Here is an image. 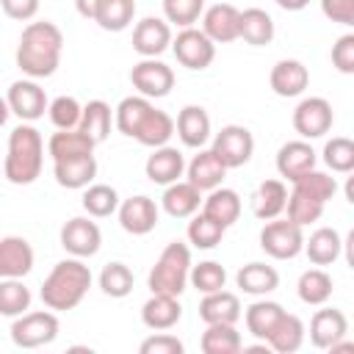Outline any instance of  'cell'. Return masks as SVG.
<instances>
[{"label": "cell", "instance_id": "obj_27", "mask_svg": "<svg viewBox=\"0 0 354 354\" xmlns=\"http://www.w3.org/2000/svg\"><path fill=\"white\" fill-rule=\"evenodd\" d=\"M199 318L205 324H238L241 321V299L232 290H213L202 293Z\"/></svg>", "mask_w": 354, "mask_h": 354}, {"label": "cell", "instance_id": "obj_41", "mask_svg": "<svg viewBox=\"0 0 354 354\" xmlns=\"http://www.w3.org/2000/svg\"><path fill=\"white\" fill-rule=\"evenodd\" d=\"M149 111H152V102H149L147 97H141V94H133V97H124V100L116 105L113 122H116V127H119L122 136L136 138V133H138V127H141V122H144V116H147Z\"/></svg>", "mask_w": 354, "mask_h": 354}, {"label": "cell", "instance_id": "obj_29", "mask_svg": "<svg viewBox=\"0 0 354 354\" xmlns=\"http://www.w3.org/2000/svg\"><path fill=\"white\" fill-rule=\"evenodd\" d=\"M343 238L335 227H318L315 232H310V238H304V254L313 266H332L340 252H343Z\"/></svg>", "mask_w": 354, "mask_h": 354}, {"label": "cell", "instance_id": "obj_12", "mask_svg": "<svg viewBox=\"0 0 354 354\" xmlns=\"http://www.w3.org/2000/svg\"><path fill=\"white\" fill-rule=\"evenodd\" d=\"M6 102H8V111L14 116H19L22 122H36L44 116L50 100L44 94V88L33 80V77H22V80H14L8 86V94H6Z\"/></svg>", "mask_w": 354, "mask_h": 354}, {"label": "cell", "instance_id": "obj_35", "mask_svg": "<svg viewBox=\"0 0 354 354\" xmlns=\"http://www.w3.org/2000/svg\"><path fill=\"white\" fill-rule=\"evenodd\" d=\"M111 122H113V111L105 100H88L83 105V113H80V122H77V130L86 133L94 144H102L111 133Z\"/></svg>", "mask_w": 354, "mask_h": 354}, {"label": "cell", "instance_id": "obj_11", "mask_svg": "<svg viewBox=\"0 0 354 354\" xmlns=\"http://www.w3.org/2000/svg\"><path fill=\"white\" fill-rule=\"evenodd\" d=\"M332 122H335V113H332L329 100H324V97H304L293 108V130L304 141L326 136L332 130Z\"/></svg>", "mask_w": 354, "mask_h": 354}, {"label": "cell", "instance_id": "obj_34", "mask_svg": "<svg viewBox=\"0 0 354 354\" xmlns=\"http://www.w3.org/2000/svg\"><path fill=\"white\" fill-rule=\"evenodd\" d=\"M202 213H207L210 218H216L224 227H232L238 221V216H241V196H238V191L224 188V185L207 191V199H202Z\"/></svg>", "mask_w": 354, "mask_h": 354}, {"label": "cell", "instance_id": "obj_33", "mask_svg": "<svg viewBox=\"0 0 354 354\" xmlns=\"http://www.w3.org/2000/svg\"><path fill=\"white\" fill-rule=\"evenodd\" d=\"M282 313H285V307H282L279 301L257 299V301H252V304L246 307V313H241V315H243V321H246L249 335L266 343V337L271 335V329H274V324L279 321Z\"/></svg>", "mask_w": 354, "mask_h": 354}, {"label": "cell", "instance_id": "obj_52", "mask_svg": "<svg viewBox=\"0 0 354 354\" xmlns=\"http://www.w3.org/2000/svg\"><path fill=\"white\" fill-rule=\"evenodd\" d=\"M321 11L329 22L354 25V0H321Z\"/></svg>", "mask_w": 354, "mask_h": 354}, {"label": "cell", "instance_id": "obj_26", "mask_svg": "<svg viewBox=\"0 0 354 354\" xmlns=\"http://www.w3.org/2000/svg\"><path fill=\"white\" fill-rule=\"evenodd\" d=\"M202 205V191L196 185H191L188 180H174L166 185L163 196H160V207L171 216V218H191Z\"/></svg>", "mask_w": 354, "mask_h": 354}, {"label": "cell", "instance_id": "obj_7", "mask_svg": "<svg viewBox=\"0 0 354 354\" xmlns=\"http://www.w3.org/2000/svg\"><path fill=\"white\" fill-rule=\"evenodd\" d=\"M260 249L274 260H293L304 249V227L277 216L260 230Z\"/></svg>", "mask_w": 354, "mask_h": 354}, {"label": "cell", "instance_id": "obj_25", "mask_svg": "<svg viewBox=\"0 0 354 354\" xmlns=\"http://www.w3.org/2000/svg\"><path fill=\"white\" fill-rule=\"evenodd\" d=\"M144 171H147V177H149L152 183L169 185V183L180 180V177L185 174V158H183V152H180L177 147L163 144V147H155V149H152V155H149L147 163H144Z\"/></svg>", "mask_w": 354, "mask_h": 354}, {"label": "cell", "instance_id": "obj_13", "mask_svg": "<svg viewBox=\"0 0 354 354\" xmlns=\"http://www.w3.org/2000/svg\"><path fill=\"white\" fill-rule=\"evenodd\" d=\"M61 246L72 257H94L102 246V232L91 216H75L61 227Z\"/></svg>", "mask_w": 354, "mask_h": 354}, {"label": "cell", "instance_id": "obj_30", "mask_svg": "<svg viewBox=\"0 0 354 354\" xmlns=\"http://www.w3.org/2000/svg\"><path fill=\"white\" fill-rule=\"evenodd\" d=\"M304 335H307V329H304L301 318L285 310V313L279 315V321L274 324L271 335L266 337V343H268V348L277 351V354H293V351L301 348Z\"/></svg>", "mask_w": 354, "mask_h": 354}, {"label": "cell", "instance_id": "obj_43", "mask_svg": "<svg viewBox=\"0 0 354 354\" xmlns=\"http://www.w3.org/2000/svg\"><path fill=\"white\" fill-rule=\"evenodd\" d=\"M224 232H227V227L218 224L216 218H210L207 213H194L188 221V230H185L188 243L194 249H216L221 243Z\"/></svg>", "mask_w": 354, "mask_h": 354}, {"label": "cell", "instance_id": "obj_45", "mask_svg": "<svg viewBox=\"0 0 354 354\" xmlns=\"http://www.w3.org/2000/svg\"><path fill=\"white\" fill-rule=\"evenodd\" d=\"M133 282H136L133 271H130L124 263H119V260L105 263L102 271H100V290H102L105 296H111V299H124V296H130V293H133Z\"/></svg>", "mask_w": 354, "mask_h": 354}, {"label": "cell", "instance_id": "obj_57", "mask_svg": "<svg viewBox=\"0 0 354 354\" xmlns=\"http://www.w3.org/2000/svg\"><path fill=\"white\" fill-rule=\"evenodd\" d=\"M0 174H3V169H0Z\"/></svg>", "mask_w": 354, "mask_h": 354}, {"label": "cell", "instance_id": "obj_2", "mask_svg": "<svg viewBox=\"0 0 354 354\" xmlns=\"http://www.w3.org/2000/svg\"><path fill=\"white\" fill-rule=\"evenodd\" d=\"M91 288V268L80 257H66L53 266V271L41 282V301L53 313H66L75 310Z\"/></svg>", "mask_w": 354, "mask_h": 354}, {"label": "cell", "instance_id": "obj_31", "mask_svg": "<svg viewBox=\"0 0 354 354\" xmlns=\"http://www.w3.org/2000/svg\"><path fill=\"white\" fill-rule=\"evenodd\" d=\"M235 285H238L243 293H249V296H268L271 290H277L279 274H277L274 266L254 260V263H246V266L238 268Z\"/></svg>", "mask_w": 354, "mask_h": 354}, {"label": "cell", "instance_id": "obj_9", "mask_svg": "<svg viewBox=\"0 0 354 354\" xmlns=\"http://www.w3.org/2000/svg\"><path fill=\"white\" fill-rule=\"evenodd\" d=\"M221 163L227 169H241L252 160L254 155V136L249 127L243 124H224L216 136H213V147H210Z\"/></svg>", "mask_w": 354, "mask_h": 354}, {"label": "cell", "instance_id": "obj_36", "mask_svg": "<svg viewBox=\"0 0 354 354\" xmlns=\"http://www.w3.org/2000/svg\"><path fill=\"white\" fill-rule=\"evenodd\" d=\"M332 290H335V282H332V277H329L321 266L307 268V271L299 277V282H296L299 299H301L304 304H310V307L326 304V301L332 299Z\"/></svg>", "mask_w": 354, "mask_h": 354}, {"label": "cell", "instance_id": "obj_4", "mask_svg": "<svg viewBox=\"0 0 354 354\" xmlns=\"http://www.w3.org/2000/svg\"><path fill=\"white\" fill-rule=\"evenodd\" d=\"M290 185L293 188L288 194L285 210H288V218L296 221L299 227L318 221L324 216L326 202L337 194V180L326 171H318V169H310L307 174L296 177Z\"/></svg>", "mask_w": 354, "mask_h": 354}, {"label": "cell", "instance_id": "obj_14", "mask_svg": "<svg viewBox=\"0 0 354 354\" xmlns=\"http://www.w3.org/2000/svg\"><path fill=\"white\" fill-rule=\"evenodd\" d=\"M119 224L124 232L130 235H147L158 227V218H160V207L155 205V199L144 196V194H136L130 199H122L119 207Z\"/></svg>", "mask_w": 354, "mask_h": 354}, {"label": "cell", "instance_id": "obj_50", "mask_svg": "<svg viewBox=\"0 0 354 354\" xmlns=\"http://www.w3.org/2000/svg\"><path fill=\"white\" fill-rule=\"evenodd\" d=\"M141 354H183L185 346L177 335H171L169 329L166 332H158V335H149L147 340H141L138 346Z\"/></svg>", "mask_w": 354, "mask_h": 354}, {"label": "cell", "instance_id": "obj_38", "mask_svg": "<svg viewBox=\"0 0 354 354\" xmlns=\"http://www.w3.org/2000/svg\"><path fill=\"white\" fill-rule=\"evenodd\" d=\"M133 17H136V0H100L91 22H97L102 30L119 33V30L130 28Z\"/></svg>", "mask_w": 354, "mask_h": 354}, {"label": "cell", "instance_id": "obj_44", "mask_svg": "<svg viewBox=\"0 0 354 354\" xmlns=\"http://www.w3.org/2000/svg\"><path fill=\"white\" fill-rule=\"evenodd\" d=\"M30 288L22 279H0V315L6 318H17L22 313L30 310Z\"/></svg>", "mask_w": 354, "mask_h": 354}, {"label": "cell", "instance_id": "obj_28", "mask_svg": "<svg viewBox=\"0 0 354 354\" xmlns=\"http://www.w3.org/2000/svg\"><path fill=\"white\" fill-rule=\"evenodd\" d=\"M285 202H288V185L285 180H263L254 194H252V213L260 218V221H271L277 218L282 210H285Z\"/></svg>", "mask_w": 354, "mask_h": 354}, {"label": "cell", "instance_id": "obj_23", "mask_svg": "<svg viewBox=\"0 0 354 354\" xmlns=\"http://www.w3.org/2000/svg\"><path fill=\"white\" fill-rule=\"evenodd\" d=\"M268 83H271L277 97H299L310 86V72H307V66L301 61L282 58V61L274 64V69L268 75Z\"/></svg>", "mask_w": 354, "mask_h": 354}, {"label": "cell", "instance_id": "obj_17", "mask_svg": "<svg viewBox=\"0 0 354 354\" xmlns=\"http://www.w3.org/2000/svg\"><path fill=\"white\" fill-rule=\"evenodd\" d=\"M348 335V318L343 310L337 307H324L315 310V315L310 318V343L315 348L329 351L340 337Z\"/></svg>", "mask_w": 354, "mask_h": 354}, {"label": "cell", "instance_id": "obj_56", "mask_svg": "<svg viewBox=\"0 0 354 354\" xmlns=\"http://www.w3.org/2000/svg\"><path fill=\"white\" fill-rule=\"evenodd\" d=\"M8 116H11V111H8V102H6V97H0V127L8 122Z\"/></svg>", "mask_w": 354, "mask_h": 354}, {"label": "cell", "instance_id": "obj_40", "mask_svg": "<svg viewBox=\"0 0 354 354\" xmlns=\"http://www.w3.org/2000/svg\"><path fill=\"white\" fill-rule=\"evenodd\" d=\"M199 346L205 354H238L243 348V340L235 324H207Z\"/></svg>", "mask_w": 354, "mask_h": 354}, {"label": "cell", "instance_id": "obj_46", "mask_svg": "<svg viewBox=\"0 0 354 354\" xmlns=\"http://www.w3.org/2000/svg\"><path fill=\"white\" fill-rule=\"evenodd\" d=\"M188 282H191L199 293H213V290H221V288L227 285V271H224V266L216 263V260H202L199 266H191Z\"/></svg>", "mask_w": 354, "mask_h": 354}, {"label": "cell", "instance_id": "obj_39", "mask_svg": "<svg viewBox=\"0 0 354 354\" xmlns=\"http://www.w3.org/2000/svg\"><path fill=\"white\" fill-rule=\"evenodd\" d=\"M171 136H174V119L166 111H160V108L152 105V111L144 116V122H141V127L136 133V141L144 144V147H149V149H155V147L169 144Z\"/></svg>", "mask_w": 354, "mask_h": 354}, {"label": "cell", "instance_id": "obj_19", "mask_svg": "<svg viewBox=\"0 0 354 354\" xmlns=\"http://www.w3.org/2000/svg\"><path fill=\"white\" fill-rule=\"evenodd\" d=\"M315 163H318V155H315V149L310 147V141H304V138L288 141V144H282L279 152H277V171H279V177L288 180V183H293L296 177H301V174H307L310 169H315Z\"/></svg>", "mask_w": 354, "mask_h": 354}, {"label": "cell", "instance_id": "obj_49", "mask_svg": "<svg viewBox=\"0 0 354 354\" xmlns=\"http://www.w3.org/2000/svg\"><path fill=\"white\" fill-rule=\"evenodd\" d=\"M205 0H163V17L177 28H191L194 22H199Z\"/></svg>", "mask_w": 354, "mask_h": 354}, {"label": "cell", "instance_id": "obj_5", "mask_svg": "<svg viewBox=\"0 0 354 354\" xmlns=\"http://www.w3.org/2000/svg\"><path fill=\"white\" fill-rule=\"evenodd\" d=\"M188 271H191V249L183 241H171L166 243V249L160 252V257L155 260L147 285L152 293H169V296H180L188 285Z\"/></svg>", "mask_w": 354, "mask_h": 354}, {"label": "cell", "instance_id": "obj_20", "mask_svg": "<svg viewBox=\"0 0 354 354\" xmlns=\"http://www.w3.org/2000/svg\"><path fill=\"white\" fill-rule=\"evenodd\" d=\"M227 177V166L221 163V158L213 149H199L188 163H185V180L191 185H196L199 191H213L224 183Z\"/></svg>", "mask_w": 354, "mask_h": 354}, {"label": "cell", "instance_id": "obj_22", "mask_svg": "<svg viewBox=\"0 0 354 354\" xmlns=\"http://www.w3.org/2000/svg\"><path fill=\"white\" fill-rule=\"evenodd\" d=\"M53 177L61 188L80 191L94 183L97 177V158L94 155H77V158H64L53 160Z\"/></svg>", "mask_w": 354, "mask_h": 354}, {"label": "cell", "instance_id": "obj_6", "mask_svg": "<svg viewBox=\"0 0 354 354\" xmlns=\"http://www.w3.org/2000/svg\"><path fill=\"white\" fill-rule=\"evenodd\" d=\"M58 315L53 310H33L22 313L11 324V340L17 348H39L58 337Z\"/></svg>", "mask_w": 354, "mask_h": 354}, {"label": "cell", "instance_id": "obj_21", "mask_svg": "<svg viewBox=\"0 0 354 354\" xmlns=\"http://www.w3.org/2000/svg\"><path fill=\"white\" fill-rule=\"evenodd\" d=\"M183 318V307H180V296H169V293H152L144 307H141V324L152 332H166L171 326H177Z\"/></svg>", "mask_w": 354, "mask_h": 354}, {"label": "cell", "instance_id": "obj_54", "mask_svg": "<svg viewBox=\"0 0 354 354\" xmlns=\"http://www.w3.org/2000/svg\"><path fill=\"white\" fill-rule=\"evenodd\" d=\"M97 3H100V0H75V8H77V14H80L83 19H91Z\"/></svg>", "mask_w": 354, "mask_h": 354}, {"label": "cell", "instance_id": "obj_48", "mask_svg": "<svg viewBox=\"0 0 354 354\" xmlns=\"http://www.w3.org/2000/svg\"><path fill=\"white\" fill-rule=\"evenodd\" d=\"M80 113H83V105L75 97H69V94H61V97L50 100V105H47V116L55 124V130H72V127H77Z\"/></svg>", "mask_w": 354, "mask_h": 354}, {"label": "cell", "instance_id": "obj_18", "mask_svg": "<svg viewBox=\"0 0 354 354\" xmlns=\"http://www.w3.org/2000/svg\"><path fill=\"white\" fill-rule=\"evenodd\" d=\"M33 246L22 235L0 238V279H22L33 268Z\"/></svg>", "mask_w": 354, "mask_h": 354}, {"label": "cell", "instance_id": "obj_16", "mask_svg": "<svg viewBox=\"0 0 354 354\" xmlns=\"http://www.w3.org/2000/svg\"><path fill=\"white\" fill-rule=\"evenodd\" d=\"M238 17L241 11L232 3H213L202 11V33L213 44H230L238 39Z\"/></svg>", "mask_w": 354, "mask_h": 354}, {"label": "cell", "instance_id": "obj_10", "mask_svg": "<svg viewBox=\"0 0 354 354\" xmlns=\"http://www.w3.org/2000/svg\"><path fill=\"white\" fill-rule=\"evenodd\" d=\"M130 83L141 97L160 100L174 88V72L169 64H163L158 58H141L130 69Z\"/></svg>", "mask_w": 354, "mask_h": 354}, {"label": "cell", "instance_id": "obj_24", "mask_svg": "<svg viewBox=\"0 0 354 354\" xmlns=\"http://www.w3.org/2000/svg\"><path fill=\"white\" fill-rule=\"evenodd\" d=\"M174 133L180 136V141L191 149H202L210 138V116L202 105H185L180 108L177 119H174Z\"/></svg>", "mask_w": 354, "mask_h": 354}, {"label": "cell", "instance_id": "obj_53", "mask_svg": "<svg viewBox=\"0 0 354 354\" xmlns=\"http://www.w3.org/2000/svg\"><path fill=\"white\" fill-rule=\"evenodd\" d=\"M0 8L6 11L8 19L28 22V19L36 17V11H39V0H0Z\"/></svg>", "mask_w": 354, "mask_h": 354}, {"label": "cell", "instance_id": "obj_37", "mask_svg": "<svg viewBox=\"0 0 354 354\" xmlns=\"http://www.w3.org/2000/svg\"><path fill=\"white\" fill-rule=\"evenodd\" d=\"M94 147H97V144H94L86 133H80L77 127H72V130H58V133H53L50 141H47V152H50L53 160L77 158V155H94Z\"/></svg>", "mask_w": 354, "mask_h": 354}, {"label": "cell", "instance_id": "obj_3", "mask_svg": "<svg viewBox=\"0 0 354 354\" xmlns=\"http://www.w3.org/2000/svg\"><path fill=\"white\" fill-rule=\"evenodd\" d=\"M44 166V138L30 124L22 122L8 136V152L3 160V177L14 185H30Z\"/></svg>", "mask_w": 354, "mask_h": 354}, {"label": "cell", "instance_id": "obj_51", "mask_svg": "<svg viewBox=\"0 0 354 354\" xmlns=\"http://www.w3.org/2000/svg\"><path fill=\"white\" fill-rule=\"evenodd\" d=\"M332 66L343 75L354 72V33H343L332 44Z\"/></svg>", "mask_w": 354, "mask_h": 354}, {"label": "cell", "instance_id": "obj_8", "mask_svg": "<svg viewBox=\"0 0 354 354\" xmlns=\"http://www.w3.org/2000/svg\"><path fill=\"white\" fill-rule=\"evenodd\" d=\"M171 53L174 58L194 72H202L216 58V44L202 33V28H180L177 36H171Z\"/></svg>", "mask_w": 354, "mask_h": 354}, {"label": "cell", "instance_id": "obj_55", "mask_svg": "<svg viewBox=\"0 0 354 354\" xmlns=\"http://www.w3.org/2000/svg\"><path fill=\"white\" fill-rule=\"evenodd\" d=\"M279 8H285V11H301V8H307L310 6V0H274Z\"/></svg>", "mask_w": 354, "mask_h": 354}, {"label": "cell", "instance_id": "obj_1", "mask_svg": "<svg viewBox=\"0 0 354 354\" xmlns=\"http://www.w3.org/2000/svg\"><path fill=\"white\" fill-rule=\"evenodd\" d=\"M64 53V33L55 22H28L17 44V66L22 75L41 80L55 75Z\"/></svg>", "mask_w": 354, "mask_h": 354}, {"label": "cell", "instance_id": "obj_15", "mask_svg": "<svg viewBox=\"0 0 354 354\" xmlns=\"http://www.w3.org/2000/svg\"><path fill=\"white\" fill-rule=\"evenodd\" d=\"M171 47V25L160 17H144L133 28V50L141 58H158Z\"/></svg>", "mask_w": 354, "mask_h": 354}, {"label": "cell", "instance_id": "obj_42", "mask_svg": "<svg viewBox=\"0 0 354 354\" xmlns=\"http://www.w3.org/2000/svg\"><path fill=\"white\" fill-rule=\"evenodd\" d=\"M119 194H116V188L113 185H105V183H91V185H86L83 188V199H80V205H83V210L91 216V218H108V216H113L116 213V207H119Z\"/></svg>", "mask_w": 354, "mask_h": 354}, {"label": "cell", "instance_id": "obj_47", "mask_svg": "<svg viewBox=\"0 0 354 354\" xmlns=\"http://www.w3.org/2000/svg\"><path fill=\"white\" fill-rule=\"evenodd\" d=\"M324 163L337 171V174H348L354 171V141L346 136H335L324 144Z\"/></svg>", "mask_w": 354, "mask_h": 354}, {"label": "cell", "instance_id": "obj_32", "mask_svg": "<svg viewBox=\"0 0 354 354\" xmlns=\"http://www.w3.org/2000/svg\"><path fill=\"white\" fill-rule=\"evenodd\" d=\"M238 39L252 47H266L274 39V19L263 8H243L238 17Z\"/></svg>", "mask_w": 354, "mask_h": 354}]
</instances>
